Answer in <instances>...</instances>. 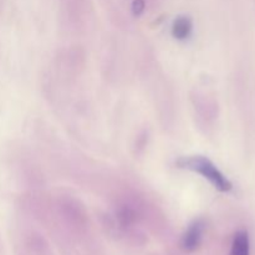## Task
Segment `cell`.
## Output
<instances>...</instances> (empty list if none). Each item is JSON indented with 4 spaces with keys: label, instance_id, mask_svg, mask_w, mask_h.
<instances>
[{
    "label": "cell",
    "instance_id": "cell-1",
    "mask_svg": "<svg viewBox=\"0 0 255 255\" xmlns=\"http://www.w3.org/2000/svg\"><path fill=\"white\" fill-rule=\"evenodd\" d=\"M177 166L179 168L188 169V171H193L196 173L201 174L203 178L209 181V183L213 184L216 189L219 192H231L233 188L232 182L222 173L218 169V167L208 159L207 157L203 156H189V157H181L178 161L176 162Z\"/></svg>",
    "mask_w": 255,
    "mask_h": 255
},
{
    "label": "cell",
    "instance_id": "cell-5",
    "mask_svg": "<svg viewBox=\"0 0 255 255\" xmlns=\"http://www.w3.org/2000/svg\"><path fill=\"white\" fill-rule=\"evenodd\" d=\"M144 9V1L143 0H134L133 6H132V10H133L134 14H141Z\"/></svg>",
    "mask_w": 255,
    "mask_h": 255
},
{
    "label": "cell",
    "instance_id": "cell-4",
    "mask_svg": "<svg viewBox=\"0 0 255 255\" xmlns=\"http://www.w3.org/2000/svg\"><path fill=\"white\" fill-rule=\"evenodd\" d=\"M193 24L188 16H178L172 25V35L177 40H186L191 36Z\"/></svg>",
    "mask_w": 255,
    "mask_h": 255
},
{
    "label": "cell",
    "instance_id": "cell-3",
    "mask_svg": "<svg viewBox=\"0 0 255 255\" xmlns=\"http://www.w3.org/2000/svg\"><path fill=\"white\" fill-rule=\"evenodd\" d=\"M229 255H251V239L247 231H238L234 234Z\"/></svg>",
    "mask_w": 255,
    "mask_h": 255
},
{
    "label": "cell",
    "instance_id": "cell-2",
    "mask_svg": "<svg viewBox=\"0 0 255 255\" xmlns=\"http://www.w3.org/2000/svg\"><path fill=\"white\" fill-rule=\"evenodd\" d=\"M204 232V222L202 219H197L193 223L189 224L187 231L182 237L181 246L186 252H194L199 248L203 239Z\"/></svg>",
    "mask_w": 255,
    "mask_h": 255
}]
</instances>
